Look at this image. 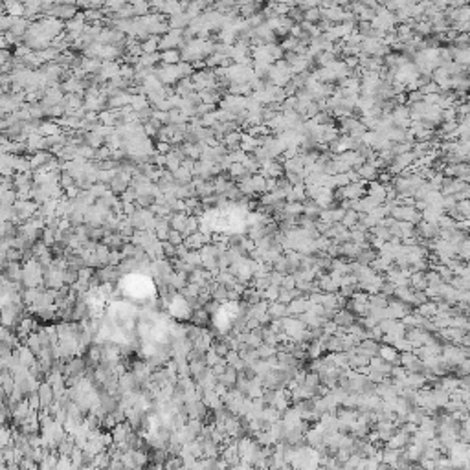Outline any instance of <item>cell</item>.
Wrapping results in <instances>:
<instances>
[{"instance_id":"obj_20","label":"cell","mask_w":470,"mask_h":470,"mask_svg":"<svg viewBox=\"0 0 470 470\" xmlns=\"http://www.w3.org/2000/svg\"><path fill=\"white\" fill-rule=\"evenodd\" d=\"M281 289L283 290L296 289V279H294V276H285V278H283V283H281Z\"/></svg>"},{"instance_id":"obj_14","label":"cell","mask_w":470,"mask_h":470,"mask_svg":"<svg viewBox=\"0 0 470 470\" xmlns=\"http://www.w3.org/2000/svg\"><path fill=\"white\" fill-rule=\"evenodd\" d=\"M252 186H254V193H266V178L263 174H252Z\"/></svg>"},{"instance_id":"obj_19","label":"cell","mask_w":470,"mask_h":470,"mask_svg":"<svg viewBox=\"0 0 470 470\" xmlns=\"http://www.w3.org/2000/svg\"><path fill=\"white\" fill-rule=\"evenodd\" d=\"M167 243H171L173 246H180L182 243H184V237H182V233H178V231L169 230V235H167Z\"/></svg>"},{"instance_id":"obj_24","label":"cell","mask_w":470,"mask_h":470,"mask_svg":"<svg viewBox=\"0 0 470 470\" xmlns=\"http://www.w3.org/2000/svg\"><path fill=\"white\" fill-rule=\"evenodd\" d=\"M41 131H42V134H53V136H55V134L59 132V129L55 127V125H52V123H44L41 127Z\"/></svg>"},{"instance_id":"obj_17","label":"cell","mask_w":470,"mask_h":470,"mask_svg":"<svg viewBox=\"0 0 470 470\" xmlns=\"http://www.w3.org/2000/svg\"><path fill=\"white\" fill-rule=\"evenodd\" d=\"M157 50H158V41L155 39V37L141 44V52H143V53H147V55H149V53H157Z\"/></svg>"},{"instance_id":"obj_22","label":"cell","mask_w":470,"mask_h":470,"mask_svg":"<svg viewBox=\"0 0 470 470\" xmlns=\"http://www.w3.org/2000/svg\"><path fill=\"white\" fill-rule=\"evenodd\" d=\"M413 28L417 30V33H421V35H428V33L432 32V26H430V22H419V24H415Z\"/></svg>"},{"instance_id":"obj_12","label":"cell","mask_w":470,"mask_h":470,"mask_svg":"<svg viewBox=\"0 0 470 470\" xmlns=\"http://www.w3.org/2000/svg\"><path fill=\"white\" fill-rule=\"evenodd\" d=\"M355 171L358 173V176H362L364 180H373V178L379 174V171H377L371 164H362L360 167H356Z\"/></svg>"},{"instance_id":"obj_3","label":"cell","mask_w":470,"mask_h":470,"mask_svg":"<svg viewBox=\"0 0 470 470\" xmlns=\"http://www.w3.org/2000/svg\"><path fill=\"white\" fill-rule=\"evenodd\" d=\"M37 395L41 400V410H50V406L55 402V395H53V389L48 382H41L39 388H37Z\"/></svg>"},{"instance_id":"obj_5","label":"cell","mask_w":470,"mask_h":470,"mask_svg":"<svg viewBox=\"0 0 470 470\" xmlns=\"http://www.w3.org/2000/svg\"><path fill=\"white\" fill-rule=\"evenodd\" d=\"M266 314H268L270 322H274V320H283V318L289 316V313H287V305H283V303H279V301L268 303V311H266Z\"/></svg>"},{"instance_id":"obj_13","label":"cell","mask_w":470,"mask_h":470,"mask_svg":"<svg viewBox=\"0 0 470 470\" xmlns=\"http://www.w3.org/2000/svg\"><path fill=\"white\" fill-rule=\"evenodd\" d=\"M257 351V356H259V360H268V358H272V356H276V353H278V349L272 346H266V344H261V346L256 349Z\"/></svg>"},{"instance_id":"obj_27","label":"cell","mask_w":470,"mask_h":470,"mask_svg":"<svg viewBox=\"0 0 470 470\" xmlns=\"http://www.w3.org/2000/svg\"><path fill=\"white\" fill-rule=\"evenodd\" d=\"M250 470H264V469H250Z\"/></svg>"},{"instance_id":"obj_7","label":"cell","mask_w":470,"mask_h":470,"mask_svg":"<svg viewBox=\"0 0 470 470\" xmlns=\"http://www.w3.org/2000/svg\"><path fill=\"white\" fill-rule=\"evenodd\" d=\"M332 322L336 323L338 327H349V325L355 323V314L349 313L347 309H342V311H336L334 318H332Z\"/></svg>"},{"instance_id":"obj_25","label":"cell","mask_w":470,"mask_h":470,"mask_svg":"<svg viewBox=\"0 0 470 470\" xmlns=\"http://www.w3.org/2000/svg\"><path fill=\"white\" fill-rule=\"evenodd\" d=\"M158 151H160V153H164V155H167V153H169V143H164V141H160V145H158Z\"/></svg>"},{"instance_id":"obj_8","label":"cell","mask_w":470,"mask_h":470,"mask_svg":"<svg viewBox=\"0 0 470 470\" xmlns=\"http://www.w3.org/2000/svg\"><path fill=\"white\" fill-rule=\"evenodd\" d=\"M188 217H190V215L186 213V211H180V213L171 215V221H169L171 230L182 233V231H184V228H186V221H188Z\"/></svg>"},{"instance_id":"obj_9","label":"cell","mask_w":470,"mask_h":470,"mask_svg":"<svg viewBox=\"0 0 470 470\" xmlns=\"http://www.w3.org/2000/svg\"><path fill=\"white\" fill-rule=\"evenodd\" d=\"M110 461H112V457L108 455L107 450H103V452H99V454L94 455V459H92V467H96V469H99V470H107L108 465H110Z\"/></svg>"},{"instance_id":"obj_10","label":"cell","mask_w":470,"mask_h":470,"mask_svg":"<svg viewBox=\"0 0 470 470\" xmlns=\"http://www.w3.org/2000/svg\"><path fill=\"white\" fill-rule=\"evenodd\" d=\"M191 323L193 325H197V327H204L208 322H209V314L204 311V309H197V311H193L191 313Z\"/></svg>"},{"instance_id":"obj_21","label":"cell","mask_w":470,"mask_h":470,"mask_svg":"<svg viewBox=\"0 0 470 470\" xmlns=\"http://www.w3.org/2000/svg\"><path fill=\"white\" fill-rule=\"evenodd\" d=\"M237 360H241L239 351H228V353H226V356H224V362H226V366H233Z\"/></svg>"},{"instance_id":"obj_6","label":"cell","mask_w":470,"mask_h":470,"mask_svg":"<svg viewBox=\"0 0 470 470\" xmlns=\"http://www.w3.org/2000/svg\"><path fill=\"white\" fill-rule=\"evenodd\" d=\"M377 356H380L384 362L391 364V366H399V353H397V351L391 346L382 344V346L379 347V353H377Z\"/></svg>"},{"instance_id":"obj_23","label":"cell","mask_w":470,"mask_h":470,"mask_svg":"<svg viewBox=\"0 0 470 470\" xmlns=\"http://www.w3.org/2000/svg\"><path fill=\"white\" fill-rule=\"evenodd\" d=\"M408 99H410V105H413V103H421L422 101V94L419 90H413L408 94Z\"/></svg>"},{"instance_id":"obj_11","label":"cell","mask_w":470,"mask_h":470,"mask_svg":"<svg viewBox=\"0 0 470 470\" xmlns=\"http://www.w3.org/2000/svg\"><path fill=\"white\" fill-rule=\"evenodd\" d=\"M417 314H419V316H422V318H428V320H432V318L437 314V305H435L434 301H426V303L419 305V309H417Z\"/></svg>"},{"instance_id":"obj_26","label":"cell","mask_w":470,"mask_h":470,"mask_svg":"<svg viewBox=\"0 0 470 470\" xmlns=\"http://www.w3.org/2000/svg\"><path fill=\"white\" fill-rule=\"evenodd\" d=\"M6 415H8V412H6L4 408H0V428H2L4 422H6Z\"/></svg>"},{"instance_id":"obj_16","label":"cell","mask_w":470,"mask_h":470,"mask_svg":"<svg viewBox=\"0 0 470 470\" xmlns=\"http://www.w3.org/2000/svg\"><path fill=\"white\" fill-rule=\"evenodd\" d=\"M132 455H134V463L138 469H143L149 463V455L145 450H132Z\"/></svg>"},{"instance_id":"obj_18","label":"cell","mask_w":470,"mask_h":470,"mask_svg":"<svg viewBox=\"0 0 470 470\" xmlns=\"http://www.w3.org/2000/svg\"><path fill=\"white\" fill-rule=\"evenodd\" d=\"M162 59H164L167 65L171 66L173 63H176V61L180 59V53H178L176 50H167V52H164V53H162Z\"/></svg>"},{"instance_id":"obj_2","label":"cell","mask_w":470,"mask_h":470,"mask_svg":"<svg viewBox=\"0 0 470 470\" xmlns=\"http://www.w3.org/2000/svg\"><path fill=\"white\" fill-rule=\"evenodd\" d=\"M169 313L173 314L176 320H186V318H191V311L188 301L180 296V294H174L169 301Z\"/></svg>"},{"instance_id":"obj_4","label":"cell","mask_w":470,"mask_h":470,"mask_svg":"<svg viewBox=\"0 0 470 470\" xmlns=\"http://www.w3.org/2000/svg\"><path fill=\"white\" fill-rule=\"evenodd\" d=\"M281 422L285 424V428L290 430V428H294V426H299V424L303 422V419L299 417V413L296 412V408H287V410L283 412V415H281Z\"/></svg>"},{"instance_id":"obj_15","label":"cell","mask_w":470,"mask_h":470,"mask_svg":"<svg viewBox=\"0 0 470 470\" xmlns=\"http://www.w3.org/2000/svg\"><path fill=\"white\" fill-rule=\"evenodd\" d=\"M356 223H358V213H356V211H353V209H347L340 224H342L344 228H353Z\"/></svg>"},{"instance_id":"obj_1","label":"cell","mask_w":470,"mask_h":470,"mask_svg":"<svg viewBox=\"0 0 470 470\" xmlns=\"http://www.w3.org/2000/svg\"><path fill=\"white\" fill-rule=\"evenodd\" d=\"M261 446L256 443V439L250 437V435H244V437L237 439V452H239V457L243 463H250V459L256 455V452H259Z\"/></svg>"}]
</instances>
